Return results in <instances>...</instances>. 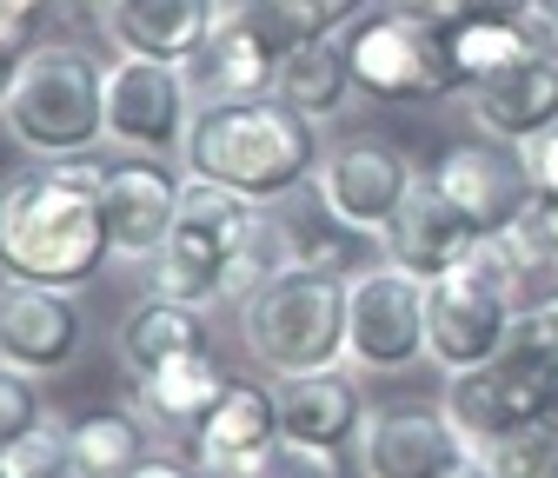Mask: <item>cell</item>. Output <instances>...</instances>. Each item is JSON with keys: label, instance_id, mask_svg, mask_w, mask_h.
I'll use <instances>...</instances> for the list:
<instances>
[{"label": "cell", "instance_id": "1", "mask_svg": "<svg viewBox=\"0 0 558 478\" xmlns=\"http://www.w3.org/2000/svg\"><path fill=\"white\" fill-rule=\"evenodd\" d=\"M100 167L107 160H40L0 186V280H27L53 293H87L107 259L100 213Z\"/></svg>", "mask_w": 558, "mask_h": 478}, {"label": "cell", "instance_id": "2", "mask_svg": "<svg viewBox=\"0 0 558 478\" xmlns=\"http://www.w3.org/2000/svg\"><path fill=\"white\" fill-rule=\"evenodd\" d=\"M186 167L214 186H233L259 207L272 199H293L300 186H313L326 147H319V126L306 113H293L279 94L266 100H214L199 107L186 126Z\"/></svg>", "mask_w": 558, "mask_h": 478}, {"label": "cell", "instance_id": "3", "mask_svg": "<svg viewBox=\"0 0 558 478\" xmlns=\"http://www.w3.org/2000/svg\"><path fill=\"white\" fill-rule=\"evenodd\" d=\"M8 140L34 160H81L107 140V66L87 47H34L0 107Z\"/></svg>", "mask_w": 558, "mask_h": 478}, {"label": "cell", "instance_id": "4", "mask_svg": "<svg viewBox=\"0 0 558 478\" xmlns=\"http://www.w3.org/2000/svg\"><path fill=\"white\" fill-rule=\"evenodd\" d=\"M345 286L353 280H332V272H313V266H287L272 280H259L240 299L246 353L272 379L345 366Z\"/></svg>", "mask_w": 558, "mask_h": 478}, {"label": "cell", "instance_id": "5", "mask_svg": "<svg viewBox=\"0 0 558 478\" xmlns=\"http://www.w3.org/2000/svg\"><path fill=\"white\" fill-rule=\"evenodd\" d=\"M253 226H259V199L186 173L180 180V220H173L167 246L147 259V293L193 299V306L227 299V280H233Z\"/></svg>", "mask_w": 558, "mask_h": 478}, {"label": "cell", "instance_id": "6", "mask_svg": "<svg viewBox=\"0 0 558 478\" xmlns=\"http://www.w3.org/2000/svg\"><path fill=\"white\" fill-rule=\"evenodd\" d=\"M345 66H353V87L379 107H405V100H446L465 94V74L452 60V40L433 27H412L399 14H366L345 34Z\"/></svg>", "mask_w": 558, "mask_h": 478}, {"label": "cell", "instance_id": "7", "mask_svg": "<svg viewBox=\"0 0 558 478\" xmlns=\"http://www.w3.org/2000/svg\"><path fill=\"white\" fill-rule=\"evenodd\" d=\"M446 413L472 439V452L525 426H558V359L506 346L493 366L446 379Z\"/></svg>", "mask_w": 558, "mask_h": 478}, {"label": "cell", "instance_id": "8", "mask_svg": "<svg viewBox=\"0 0 558 478\" xmlns=\"http://www.w3.org/2000/svg\"><path fill=\"white\" fill-rule=\"evenodd\" d=\"M193 126V74L154 53H113L107 60V140L140 154V160H167L186 147Z\"/></svg>", "mask_w": 558, "mask_h": 478}, {"label": "cell", "instance_id": "9", "mask_svg": "<svg viewBox=\"0 0 558 478\" xmlns=\"http://www.w3.org/2000/svg\"><path fill=\"white\" fill-rule=\"evenodd\" d=\"M345 359L360 372H405L426 359V280L392 259L345 286Z\"/></svg>", "mask_w": 558, "mask_h": 478}, {"label": "cell", "instance_id": "10", "mask_svg": "<svg viewBox=\"0 0 558 478\" xmlns=\"http://www.w3.org/2000/svg\"><path fill=\"white\" fill-rule=\"evenodd\" d=\"M512 326H519V299L493 280H478L472 266L426 280V359L446 379L493 366L512 346Z\"/></svg>", "mask_w": 558, "mask_h": 478}, {"label": "cell", "instance_id": "11", "mask_svg": "<svg viewBox=\"0 0 558 478\" xmlns=\"http://www.w3.org/2000/svg\"><path fill=\"white\" fill-rule=\"evenodd\" d=\"M412 186H418V173H412V160L392 140H339V147H326V160L313 173L319 207L339 226H360L373 240H386V226L399 220Z\"/></svg>", "mask_w": 558, "mask_h": 478}, {"label": "cell", "instance_id": "12", "mask_svg": "<svg viewBox=\"0 0 558 478\" xmlns=\"http://www.w3.org/2000/svg\"><path fill=\"white\" fill-rule=\"evenodd\" d=\"M87 346V312L74 293L27 286V280H0V366L47 379L66 372Z\"/></svg>", "mask_w": 558, "mask_h": 478}, {"label": "cell", "instance_id": "13", "mask_svg": "<svg viewBox=\"0 0 558 478\" xmlns=\"http://www.w3.org/2000/svg\"><path fill=\"white\" fill-rule=\"evenodd\" d=\"M465 458H478V452L452 426L446 405H386V413H366L360 478H446Z\"/></svg>", "mask_w": 558, "mask_h": 478}, {"label": "cell", "instance_id": "14", "mask_svg": "<svg viewBox=\"0 0 558 478\" xmlns=\"http://www.w3.org/2000/svg\"><path fill=\"white\" fill-rule=\"evenodd\" d=\"M66 8L94 21L113 53H154L173 66H193L220 21V0H66Z\"/></svg>", "mask_w": 558, "mask_h": 478}, {"label": "cell", "instance_id": "15", "mask_svg": "<svg viewBox=\"0 0 558 478\" xmlns=\"http://www.w3.org/2000/svg\"><path fill=\"white\" fill-rule=\"evenodd\" d=\"M100 213H107V240L120 259H154L180 220V180L154 160H107Z\"/></svg>", "mask_w": 558, "mask_h": 478}, {"label": "cell", "instance_id": "16", "mask_svg": "<svg viewBox=\"0 0 558 478\" xmlns=\"http://www.w3.org/2000/svg\"><path fill=\"white\" fill-rule=\"evenodd\" d=\"M465 100H472V120H478L485 140L525 147V140H538V133L558 126V60L525 53V60L499 66V74L472 81Z\"/></svg>", "mask_w": 558, "mask_h": 478}, {"label": "cell", "instance_id": "17", "mask_svg": "<svg viewBox=\"0 0 558 478\" xmlns=\"http://www.w3.org/2000/svg\"><path fill=\"white\" fill-rule=\"evenodd\" d=\"M478 240H485V226H478L472 213H459L452 199L433 186V173H426V180L405 193L399 220L386 226V259L405 266V272H418V280H439V272L465 266V253H472Z\"/></svg>", "mask_w": 558, "mask_h": 478}, {"label": "cell", "instance_id": "18", "mask_svg": "<svg viewBox=\"0 0 558 478\" xmlns=\"http://www.w3.org/2000/svg\"><path fill=\"white\" fill-rule=\"evenodd\" d=\"M272 439H279V405H272V392L253 385V379H233L227 399L214 405V419H206L186 445H193V465L206 478H253L259 458L272 452Z\"/></svg>", "mask_w": 558, "mask_h": 478}, {"label": "cell", "instance_id": "19", "mask_svg": "<svg viewBox=\"0 0 558 478\" xmlns=\"http://www.w3.org/2000/svg\"><path fill=\"white\" fill-rule=\"evenodd\" d=\"M272 405H279V432L306 439V445H326V452H345L366 432V392H360L353 372H339V366L279 379Z\"/></svg>", "mask_w": 558, "mask_h": 478}, {"label": "cell", "instance_id": "20", "mask_svg": "<svg viewBox=\"0 0 558 478\" xmlns=\"http://www.w3.org/2000/svg\"><path fill=\"white\" fill-rule=\"evenodd\" d=\"M186 353H214V319L193 299H167V293H147L113 332V359L120 372L140 385L147 372H160L167 359H186Z\"/></svg>", "mask_w": 558, "mask_h": 478}, {"label": "cell", "instance_id": "21", "mask_svg": "<svg viewBox=\"0 0 558 478\" xmlns=\"http://www.w3.org/2000/svg\"><path fill=\"white\" fill-rule=\"evenodd\" d=\"M433 186L452 199L459 213H472L485 233H499L512 213H519V199L532 193V173H525V160H512V154H499L493 140H465V147H446L439 154V167H433Z\"/></svg>", "mask_w": 558, "mask_h": 478}, {"label": "cell", "instance_id": "22", "mask_svg": "<svg viewBox=\"0 0 558 478\" xmlns=\"http://www.w3.org/2000/svg\"><path fill=\"white\" fill-rule=\"evenodd\" d=\"M227 385L233 379H227L220 353H186V359H167L160 372H147L133 385V413L147 426H160V432H173V439H193L206 419H214Z\"/></svg>", "mask_w": 558, "mask_h": 478}, {"label": "cell", "instance_id": "23", "mask_svg": "<svg viewBox=\"0 0 558 478\" xmlns=\"http://www.w3.org/2000/svg\"><path fill=\"white\" fill-rule=\"evenodd\" d=\"M279 60L287 53H272L253 27L214 21V34H206V47H199V60L186 66V74L199 81L206 100H266L279 87Z\"/></svg>", "mask_w": 558, "mask_h": 478}, {"label": "cell", "instance_id": "24", "mask_svg": "<svg viewBox=\"0 0 558 478\" xmlns=\"http://www.w3.org/2000/svg\"><path fill=\"white\" fill-rule=\"evenodd\" d=\"M272 94L287 100L293 113H306L313 126H326V120L345 113V100H353L360 87H353V66H345V47L306 40V47H293L287 60H279V87Z\"/></svg>", "mask_w": 558, "mask_h": 478}, {"label": "cell", "instance_id": "25", "mask_svg": "<svg viewBox=\"0 0 558 478\" xmlns=\"http://www.w3.org/2000/svg\"><path fill=\"white\" fill-rule=\"evenodd\" d=\"M147 458V419L140 413H87L66 426V465L74 478H126Z\"/></svg>", "mask_w": 558, "mask_h": 478}, {"label": "cell", "instance_id": "26", "mask_svg": "<svg viewBox=\"0 0 558 478\" xmlns=\"http://www.w3.org/2000/svg\"><path fill=\"white\" fill-rule=\"evenodd\" d=\"M446 40H452V60H459L465 87L485 81V74H499V66H512V60H525V40H519L512 14H465Z\"/></svg>", "mask_w": 558, "mask_h": 478}, {"label": "cell", "instance_id": "27", "mask_svg": "<svg viewBox=\"0 0 558 478\" xmlns=\"http://www.w3.org/2000/svg\"><path fill=\"white\" fill-rule=\"evenodd\" d=\"M551 452H558V426H525V432H506L493 445H478V458H485L493 478H551Z\"/></svg>", "mask_w": 558, "mask_h": 478}, {"label": "cell", "instance_id": "28", "mask_svg": "<svg viewBox=\"0 0 558 478\" xmlns=\"http://www.w3.org/2000/svg\"><path fill=\"white\" fill-rule=\"evenodd\" d=\"M506 233L525 253V266H558V186H532L519 213L506 220Z\"/></svg>", "mask_w": 558, "mask_h": 478}, {"label": "cell", "instance_id": "29", "mask_svg": "<svg viewBox=\"0 0 558 478\" xmlns=\"http://www.w3.org/2000/svg\"><path fill=\"white\" fill-rule=\"evenodd\" d=\"M253 478H345L339 471V452H326V445H306V439H287L279 432L272 439V452L259 458V471Z\"/></svg>", "mask_w": 558, "mask_h": 478}, {"label": "cell", "instance_id": "30", "mask_svg": "<svg viewBox=\"0 0 558 478\" xmlns=\"http://www.w3.org/2000/svg\"><path fill=\"white\" fill-rule=\"evenodd\" d=\"M40 419H47V413H40V392H34V379L0 366V445H14V439H21V432H34Z\"/></svg>", "mask_w": 558, "mask_h": 478}, {"label": "cell", "instance_id": "31", "mask_svg": "<svg viewBox=\"0 0 558 478\" xmlns=\"http://www.w3.org/2000/svg\"><path fill=\"white\" fill-rule=\"evenodd\" d=\"M512 346H525V353H551V359H558V293H545V299L519 306Z\"/></svg>", "mask_w": 558, "mask_h": 478}, {"label": "cell", "instance_id": "32", "mask_svg": "<svg viewBox=\"0 0 558 478\" xmlns=\"http://www.w3.org/2000/svg\"><path fill=\"white\" fill-rule=\"evenodd\" d=\"M512 27H519L525 53H538V60H558V0H525V8L512 14Z\"/></svg>", "mask_w": 558, "mask_h": 478}, {"label": "cell", "instance_id": "33", "mask_svg": "<svg viewBox=\"0 0 558 478\" xmlns=\"http://www.w3.org/2000/svg\"><path fill=\"white\" fill-rule=\"evenodd\" d=\"M386 14L412 21V27H433V34H452L465 14H472V0H379Z\"/></svg>", "mask_w": 558, "mask_h": 478}, {"label": "cell", "instance_id": "34", "mask_svg": "<svg viewBox=\"0 0 558 478\" xmlns=\"http://www.w3.org/2000/svg\"><path fill=\"white\" fill-rule=\"evenodd\" d=\"M27 53H34V27H21V21L0 14V107H8V94H14V81H21V66H27Z\"/></svg>", "mask_w": 558, "mask_h": 478}, {"label": "cell", "instance_id": "35", "mask_svg": "<svg viewBox=\"0 0 558 478\" xmlns=\"http://www.w3.org/2000/svg\"><path fill=\"white\" fill-rule=\"evenodd\" d=\"M519 160H525L532 186H558V126H551V133H538V140H525V147H519Z\"/></svg>", "mask_w": 558, "mask_h": 478}, {"label": "cell", "instance_id": "36", "mask_svg": "<svg viewBox=\"0 0 558 478\" xmlns=\"http://www.w3.org/2000/svg\"><path fill=\"white\" fill-rule=\"evenodd\" d=\"M306 8H313V27H319V34L332 40L339 27H360L373 0H306Z\"/></svg>", "mask_w": 558, "mask_h": 478}, {"label": "cell", "instance_id": "37", "mask_svg": "<svg viewBox=\"0 0 558 478\" xmlns=\"http://www.w3.org/2000/svg\"><path fill=\"white\" fill-rule=\"evenodd\" d=\"M47 8H53V0H0V14L21 21V27H40V21H47Z\"/></svg>", "mask_w": 558, "mask_h": 478}, {"label": "cell", "instance_id": "38", "mask_svg": "<svg viewBox=\"0 0 558 478\" xmlns=\"http://www.w3.org/2000/svg\"><path fill=\"white\" fill-rule=\"evenodd\" d=\"M525 0H472V14H519Z\"/></svg>", "mask_w": 558, "mask_h": 478}, {"label": "cell", "instance_id": "39", "mask_svg": "<svg viewBox=\"0 0 558 478\" xmlns=\"http://www.w3.org/2000/svg\"><path fill=\"white\" fill-rule=\"evenodd\" d=\"M446 478H493V471H485V458H465L459 471H446Z\"/></svg>", "mask_w": 558, "mask_h": 478}, {"label": "cell", "instance_id": "40", "mask_svg": "<svg viewBox=\"0 0 558 478\" xmlns=\"http://www.w3.org/2000/svg\"><path fill=\"white\" fill-rule=\"evenodd\" d=\"M551 478H558V452H551Z\"/></svg>", "mask_w": 558, "mask_h": 478}, {"label": "cell", "instance_id": "41", "mask_svg": "<svg viewBox=\"0 0 558 478\" xmlns=\"http://www.w3.org/2000/svg\"><path fill=\"white\" fill-rule=\"evenodd\" d=\"M0 478H8V465H0Z\"/></svg>", "mask_w": 558, "mask_h": 478}]
</instances>
